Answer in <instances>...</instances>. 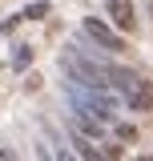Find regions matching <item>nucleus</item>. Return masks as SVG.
<instances>
[{
  "label": "nucleus",
  "mask_w": 153,
  "mask_h": 161,
  "mask_svg": "<svg viewBox=\"0 0 153 161\" xmlns=\"http://www.w3.org/2000/svg\"><path fill=\"white\" fill-rule=\"evenodd\" d=\"M73 145H76V153H81V157H85V161H109V157H105V149H101L97 141H89V137H81V133H76V137H73Z\"/></svg>",
  "instance_id": "3"
},
{
  "label": "nucleus",
  "mask_w": 153,
  "mask_h": 161,
  "mask_svg": "<svg viewBox=\"0 0 153 161\" xmlns=\"http://www.w3.org/2000/svg\"><path fill=\"white\" fill-rule=\"evenodd\" d=\"M105 12L113 16V24L121 32H137V16H133V4H129V0H109Z\"/></svg>",
  "instance_id": "2"
},
{
  "label": "nucleus",
  "mask_w": 153,
  "mask_h": 161,
  "mask_svg": "<svg viewBox=\"0 0 153 161\" xmlns=\"http://www.w3.org/2000/svg\"><path fill=\"white\" fill-rule=\"evenodd\" d=\"M85 36H93L97 44H101V48H109V53H125V40L117 36L105 20H97V16H85Z\"/></svg>",
  "instance_id": "1"
},
{
  "label": "nucleus",
  "mask_w": 153,
  "mask_h": 161,
  "mask_svg": "<svg viewBox=\"0 0 153 161\" xmlns=\"http://www.w3.org/2000/svg\"><path fill=\"white\" fill-rule=\"evenodd\" d=\"M60 161H76V157H69V153H60Z\"/></svg>",
  "instance_id": "5"
},
{
  "label": "nucleus",
  "mask_w": 153,
  "mask_h": 161,
  "mask_svg": "<svg viewBox=\"0 0 153 161\" xmlns=\"http://www.w3.org/2000/svg\"><path fill=\"white\" fill-rule=\"evenodd\" d=\"M44 12H48V4H32V8H28L24 16H28V20H40V16H44Z\"/></svg>",
  "instance_id": "4"
}]
</instances>
